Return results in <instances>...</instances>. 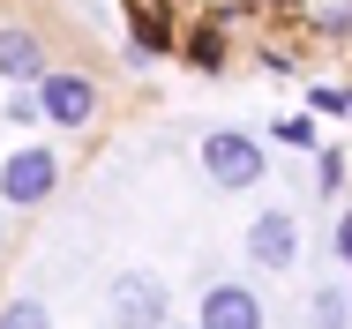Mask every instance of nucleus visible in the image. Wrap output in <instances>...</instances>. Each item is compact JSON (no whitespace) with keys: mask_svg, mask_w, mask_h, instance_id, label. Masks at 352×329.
Segmentation results:
<instances>
[{"mask_svg":"<svg viewBox=\"0 0 352 329\" xmlns=\"http://www.w3.org/2000/svg\"><path fill=\"white\" fill-rule=\"evenodd\" d=\"M60 188V157L45 150V142H23L8 165H0V195L15 202V209H30V202H45Z\"/></svg>","mask_w":352,"mask_h":329,"instance_id":"3","label":"nucleus"},{"mask_svg":"<svg viewBox=\"0 0 352 329\" xmlns=\"http://www.w3.org/2000/svg\"><path fill=\"white\" fill-rule=\"evenodd\" d=\"M8 120H15V128H30V120H45V105H38L30 90H15V98H8Z\"/></svg>","mask_w":352,"mask_h":329,"instance_id":"12","label":"nucleus"},{"mask_svg":"<svg viewBox=\"0 0 352 329\" xmlns=\"http://www.w3.org/2000/svg\"><path fill=\"white\" fill-rule=\"evenodd\" d=\"M135 38H128V53H142V60H157V53H173V30H165V15L157 8H135V23H128Z\"/></svg>","mask_w":352,"mask_h":329,"instance_id":"8","label":"nucleus"},{"mask_svg":"<svg viewBox=\"0 0 352 329\" xmlns=\"http://www.w3.org/2000/svg\"><path fill=\"white\" fill-rule=\"evenodd\" d=\"M0 75H8V82H45V53H38V38L15 30V23L0 30Z\"/></svg>","mask_w":352,"mask_h":329,"instance_id":"7","label":"nucleus"},{"mask_svg":"<svg viewBox=\"0 0 352 329\" xmlns=\"http://www.w3.org/2000/svg\"><path fill=\"white\" fill-rule=\"evenodd\" d=\"M105 315H113V329H165V284H157L150 269H128V277H113V292H105Z\"/></svg>","mask_w":352,"mask_h":329,"instance_id":"2","label":"nucleus"},{"mask_svg":"<svg viewBox=\"0 0 352 329\" xmlns=\"http://www.w3.org/2000/svg\"><path fill=\"white\" fill-rule=\"evenodd\" d=\"M203 172H210V188H255V180L270 172V157H263L255 135L210 128V135H203Z\"/></svg>","mask_w":352,"mask_h":329,"instance_id":"1","label":"nucleus"},{"mask_svg":"<svg viewBox=\"0 0 352 329\" xmlns=\"http://www.w3.org/2000/svg\"><path fill=\"white\" fill-rule=\"evenodd\" d=\"M217 53H225L217 30H195V38H188V60H195V67H217Z\"/></svg>","mask_w":352,"mask_h":329,"instance_id":"11","label":"nucleus"},{"mask_svg":"<svg viewBox=\"0 0 352 329\" xmlns=\"http://www.w3.org/2000/svg\"><path fill=\"white\" fill-rule=\"evenodd\" d=\"M0 329H53V315H45L38 299H8V307H0Z\"/></svg>","mask_w":352,"mask_h":329,"instance_id":"10","label":"nucleus"},{"mask_svg":"<svg viewBox=\"0 0 352 329\" xmlns=\"http://www.w3.org/2000/svg\"><path fill=\"white\" fill-rule=\"evenodd\" d=\"M203 329H263L270 315H263V299H255V284H210L203 292V315H195Z\"/></svg>","mask_w":352,"mask_h":329,"instance_id":"6","label":"nucleus"},{"mask_svg":"<svg viewBox=\"0 0 352 329\" xmlns=\"http://www.w3.org/2000/svg\"><path fill=\"white\" fill-rule=\"evenodd\" d=\"M307 322H315V329H345V322H352V292H315Z\"/></svg>","mask_w":352,"mask_h":329,"instance_id":"9","label":"nucleus"},{"mask_svg":"<svg viewBox=\"0 0 352 329\" xmlns=\"http://www.w3.org/2000/svg\"><path fill=\"white\" fill-rule=\"evenodd\" d=\"M338 255H345V262H352V209H345V217H338Z\"/></svg>","mask_w":352,"mask_h":329,"instance_id":"14","label":"nucleus"},{"mask_svg":"<svg viewBox=\"0 0 352 329\" xmlns=\"http://www.w3.org/2000/svg\"><path fill=\"white\" fill-rule=\"evenodd\" d=\"M248 255H255V269H292V255H300V217L292 209H263L248 225Z\"/></svg>","mask_w":352,"mask_h":329,"instance_id":"5","label":"nucleus"},{"mask_svg":"<svg viewBox=\"0 0 352 329\" xmlns=\"http://www.w3.org/2000/svg\"><path fill=\"white\" fill-rule=\"evenodd\" d=\"M165 329H173V322H165ZM188 329H203V322H188Z\"/></svg>","mask_w":352,"mask_h":329,"instance_id":"15","label":"nucleus"},{"mask_svg":"<svg viewBox=\"0 0 352 329\" xmlns=\"http://www.w3.org/2000/svg\"><path fill=\"white\" fill-rule=\"evenodd\" d=\"M278 142H292V150H307V142H315V128H307V120L292 113V120H278Z\"/></svg>","mask_w":352,"mask_h":329,"instance_id":"13","label":"nucleus"},{"mask_svg":"<svg viewBox=\"0 0 352 329\" xmlns=\"http://www.w3.org/2000/svg\"><path fill=\"white\" fill-rule=\"evenodd\" d=\"M38 105L53 128H90L98 120V75H45L38 82Z\"/></svg>","mask_w":352,"mask_h":329,"instance_id":"4","label":"nucleus"}]
</instances>
